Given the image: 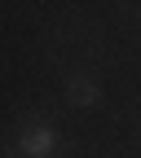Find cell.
<instances>
[{"label": "cell", "mask_w": 141, "mask_h": 158, "mask_svg": "<svg viewBox=\"0 0 141 158\" xmlns=\"http://www.w3.org/2000/svg\"><path fill=\"white\" fill-rule=\"evenodd\" d=\"M53 149H57V132H53L49 123H40V127L22 132V154H31V158H49Z\"/></svg>", "instance_id": "cell-1"}, {"label": "cell", "mask_w": 141, "mask_h": 158, "mask_svg": "<svg viewBox=\"0 0 141 158\" xmlns=\"http://www.w3.org/2000/svg\"><path fill=\"white\" fill-rule=\"evenodd\" d=\"M97 97H102V88H97L93 79H75V84H71V101L75 106H93Z\"/></svg>", "instance_id": "cell-2"}]
</instances>
